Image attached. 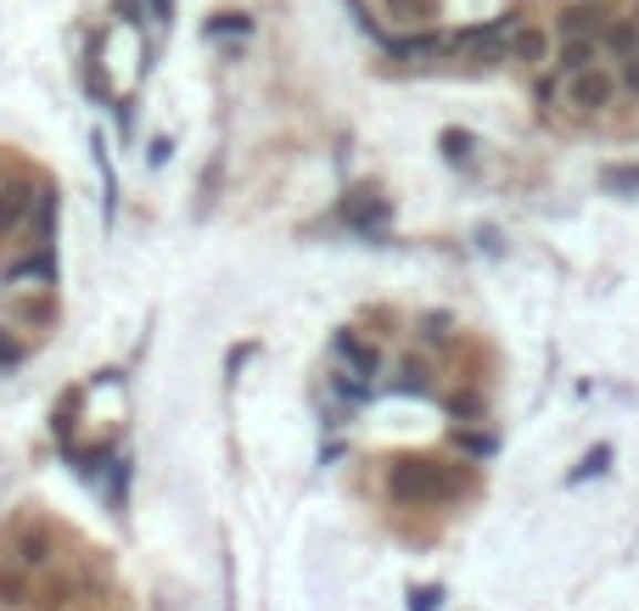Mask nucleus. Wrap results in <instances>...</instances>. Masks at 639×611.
<instances>
[{"mask_svg":"<svg viewBox=\"0 0 639 611\" xmlns=\"http://www.w3.org/2000/svg\"><path fill=\"white\" fill-rule=\"evenodd\" d=\"M388 494H393L399 505H421V499L454 494V483H449L437 466H426V460H399V466L388 472Z\"/></svg>","mask_w":639,"mask_h":611,"instance_id":"nucleus-1","label":"nucleus"},{"mask_svg":"<svg viewBox=\"0 0 639 611\" xmlns=\"http://www.w3.org/2000/svg\"><path fill=\"white\" fill-rule=\"evenodd\" d=\"M617 73H606V68H584V73H567V107L573 113H584V118H595V113H606L611 102H617Z\"/></svg>","mask_w":639,"mask_h":611,"instance_id":"nucleus-2","label":"nucleus"},{"mask_svg":"<svg viewBox=\"0 0 639 611\" xmlns=\"http://www.w3.org/2000/svg\"><path fill=\"white\" fill-rule=\"evenodd\" d=\"M505 56H511V62H522V68H538L544 56H550V34H544V29H511Z\"/></svg>","mask_w":639,"mask_h":611,"instance_id":"nucleus-3","label":"nucleus"},{"mask_svg":"<svg viewBox=\"0 0 639 611\" xmlns=\"http://www.w3.org/2000/svg\"><path fill=\"white\" fill-rule=\"evenodd\" d=\"M573 34H606V12L595 7V0H578V7H567L561 12V40H573Z\"/></svg>","mask_w":639,"mask_h":611,"instance_id":"nucleus-4","label":"nucleus"},{"mask_svg":"<svg viewBox=\"0 0 639 611\" xmlns=\"http://www.w3.org/2000/svg\"><path fill=\"white\" fill-rule=\"evenodd\" d=\"M29 214H34V186H7L0 191V236L18 230Z\"/></svg>","mask_w":639,"mask_h":611,"instance_id":"nucleus-5","label":"nucleus"},{"mask_svg":"<svg viewBox=\"0 0 639 611\" xmlns=\"http://www.w3.org/2000/svg\"><path fill=\"white\" fill-rule=\"evenodd\" d=\"M595 51H600L595 34H573V40H561V73H584V68H595Z\"/></svg>","mask_w":639,"mask_h":611,"instance_id":"nucleus-6","label":"nucleus"},{"mask_svg":"<svg viewBox=\"0 0 639 611\" xmlns=\"http://www.w3.org/2000/svg\"><path fill=\"white\" fill-rule=\"evenodd\" d=\"M600 45H606L617 62H622V56H633V51H639V23H633V18H622V23H606Z\"/></svg>","mask_w":639,"mask_h":611,"instance_id":"nucleus-7","label":"nucleus"},{"mask_svg":"<svg viewBox=\"0 0 639 611\" xmlns=\"http://www.w3.org/2000/svg\"><path fill=\"white\" fill-rule=\"evenodd\" d=\"M342 214H348L353 225H377V219L388 214V203H382L377 191H353V203H342Z\"/></svg>","mask_w":639,"mask_h":611,"instance_id":"nucleus-8","label":"nucleus"},{"mask_svg":"<svg viewBox=\"0 0 639 611\" xmlns=\"http://www.w3.org/2000/svg\"><path fill=\"white\" fill-rule=\"evenodd\" d=\"M337 354H342V360H353V371H359V376H377V354H371V348H364L359 336H348V331H342V336H337Z\"/></svg>","mask_w":639,"mask_h":611,"instance_id":"nucleus-9","label":"nucleus"},{"mask_svg":"<svg viewBox=\"0 0 639 611\" xmlns=\"http://www.w3.org/2000/svg\"><path fill=\"white\" fill-rule=\"evenodd\" d=\"M388 51H393V56H443L449 40H443V34H415V40H393Z\"/></svg>","mask_w":639,"mask_h":611,"instance_id":"nucleus-10","label":"nucleus"},{"mask_svg":"<svg viewBox=\"0 0 639 611\" xmlns=\"http://www.w3.org/2000/svg\"><path fill=\"white\" fill-rule=\"evenodd\" d=\"M388 7V18H399V23H426L432 18V0H382Z\"/></svg>","mask_w":639,"mask_h":611,"instance_id":"nucleus-11","label":"nucleus"},{"mask_svg":"<svg viewBox=\"0 0 639 611\" xmlns=\"http://www.w3.org/2000/svg\"><path fill=\"white\" fill-rule=\"evenodd\" d=\"M18 561H23V567H45V561H51V539H45V534H23Z\"/></svg>","mask_w":639,"mask_h":611,"instance_id":"nucleus-12","label":"nucleus"},{"mask_svg":"<svg viewBox=\"0 0 639 611\" xmlns=\"http://www.w3.org/2000/svg\"><path fill=\"white\" fill-rule=\"evenodd\" d=\"M23 600H29L23 578H18L12 567H0V605H23Z\"/></svg>","mask_w":639,"mask_h":611,"instance_id":"nucleus-13","label":"nucleus"},{"mask_svg":"<svg viewBox=\"0 0 639 611\" xmlns=\"http://www.w3.org/2000/svg\"><path fill=\"white\" fill-rule=\"evenodd\" d=\"M617 84H622V91H628V96H639V51L617 62Z\"/></svg>","mask_w":639,"mask_h":611,"instance_id":"nucleus-14","label":"nucleus"},{"mask_svg":"<svg viewBox=\"0 0 639 611\" xmlns=\"http://www.w3.org/2000/svg\"><path fill=\"white\" fill-rule=\"evenodd\" d=\"M461 449H466V455H488L494 444H488V438H477V432H461Z\"/></svg>","mask_w":639,"mask_h":611,"instance_id":"nucleus-15","label":"nucleus"},{"mask_svg":"<svg viewBox=\"0 0 639 611\" xmlns=\"http://www.w3.org/2000/svg\"><path fill=\"white\" fill-rule=\"evenodd\" d=\"M606 460H611V455H606V449H595V455H589V460H584V466H578V477H595V472H600V466H606Z\"/></svg>","mask_w":639,"mask_h":611,"instance_id":"nucleus-16","label":"nucleus"},{"mask_svg":"<svg viewBox=\"0 0 639 611\" xmlns=\"http://www.w3.org/2000/svg\"><path fill=\"white\" fill-rule=\"evenodd\" d=\"M437 600H443V594H437V589H415V605H410V611H432V605H437Z\"/></svg>","mask_w":639,"mask_h":611,"instance_id":"nucleus-17","label":"nucleus"},{"mask_svg":"<svg viewBox=\"0 0 639 611\" xmlns=\"http://www.w3.org/2000/svg\"><path fill=\"white\" fill-rule=\"evenodd\" d=\"M449 157H472V141L466 135H449Z\"/></svg>","mask_w":639,"mask_h":611,"instance_id":"nucleus-18","label":"nucleus"},{"mask_svg":"<svg viewBox=\"0 0 639 611\" xmlns=\"http://www.w3.org/2000/svg\"><path fill=\"white\" fill-rule=\"evenodd\" d=\"M0 365H18V342H7V336H0Z\"/></svg>","mask_w":639,"mask_h":611,"instance_id":"nucleus-19","label":"nucleus"},{"mask_svg":"<svg viewBox=\"0 0 639 611\" xmlns=\"http://www.w3.org/2000/svg\"><path fill=\"white\" fill-rule=\"evenodd\" d=\"M168 12H174V0H152V18L157 23H168Z\"/></svg>","mask_w":639,"mask_h":611,"instance_id":"nucleus-20","label":"nucleus"},{"mask_svg":"<svg viewBox=\"0 0 639 611\" xmlns=\"http://www.w3.org/2000/svg\"><path fill=\"white\" fill-rule=\"evenodd\" d=\"M118 12H124V18H141V0H118Z\"/></svg>","mask_w":639,"mask_h":611,"instance_id":"nucleus-21","label":"nucleus"},{"mask_svg":"<svg viewBox=\"0 0 639 611\" xmlns=\"http://www.w3.org/2000/svg\"><path fill=\"white\" fill-rule=\"evenodd\" d=\"M633 23H639V12H633Z\"/></svg>","mask_w":639,"mask_h":611,"instance_id":"nucleus-22","label":"nucleus"}]
</instances>
